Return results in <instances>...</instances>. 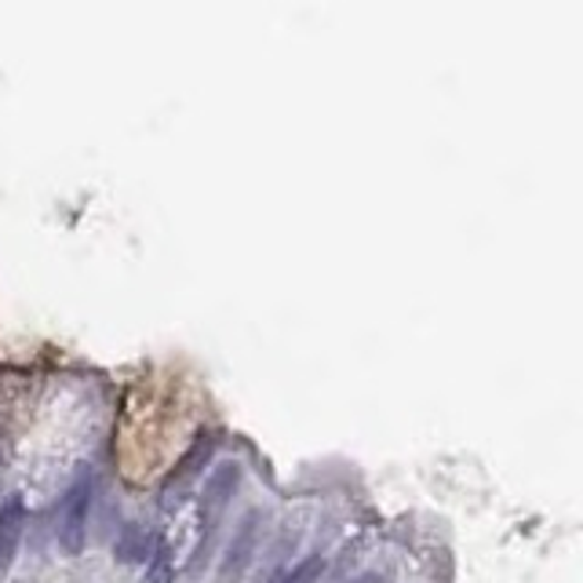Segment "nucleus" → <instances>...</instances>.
Returning a JSON list of instances; mask_svg holds the SVG:
<instances>
[{
	"label": "nucleus",
	"mask_w": 583,
	"mask_h": 583,
	"mask_svg": "<svg viewBox=\"0 0 583 583\" xmlns=\"http://www.w3.org/2000/svg\"><path fill=\"white\" fill-rule=\"evenodd\" d=\"M238 478H241V467L238 464H219V470L208 478L205 486V507H208V518H219V511L227 507V500L238 489Z\"/></svg>",
	"instance_id": "3"
},
{
	"label": "nucleus",
	"mask_w": 583,
	"mask_h": 583,
	"mask_svg": "<svg viewBox=\"0 0 583 583\" xmlns=\"http://www.w3.org/2000/svg\"><path fill=\"white\" fill-rule=\"evenodd\" d=\"M117 558L121 562H146V558H150V537H146L135 522L124 525L121 540H117Z\"/></svg>",
	"instance_id": "5"
},
{
	"label": "nucleus",
	"mask_w": 583,
	"mask_h": 583,
	"mask_svg": "<svg viewBox=\"0 0 583 583\" xmlns=\"http://www.w3.org/2000/svg\"><path fill=\"white\" fill-rule=\"evenodd\" d=\"M321 573H325V558H321V554H310V558H303V562L295 565L292 573L284 576L281 583H317Z\"/></svg>",
	"instance_id": "6"
},
{
	"label": "nucleus",
	"mask_w": 583,
	"mask_h": 583,
	"mask_svg": "<svg viewBox=\"0 0 583 583\" xmlns=\"http://www.w3.org/2000/svg\"><path fill=\"white\" fill-rule=\"evenodd\" d=\"M150 583H171V565H168V548H160L150 554Z\"/></svg>",
	"instance_id": "7"
},
{
	"label": "nucleus",
	"mask_w": 583,
	"mask_h": 583,
	"mask_svg": "<svg viewBox=\"0 0 583 583\" xmlns=\"http://www.w3.org/2000/svg\"><path fill=\"white\" fill-rule=\"evenodd\" d=\"M252 548H256V514H248L241 529H238V537H233L230 543V551H227V562H222V580H230V576H238L241 569L248 565V558H252Z\"/></svg>",
	"instance_id": "4"
},
{
	"label": "nucleus",
	"mask_w": 583,
	"mask_h": 583,
	"mask_svg": "<svg viewBox=\"0 0 583 583\" xmlns=\"http://www.w3.org/2000/svg\"><path fill=\"white\" fill-rule=\"evenodd\" d=\"M89 507H92V475H81L70 486L62 500V522H59V543L66 554H81L89 540Z\"/></svg>",
	"instance_id": "1"
},
{
	"label": "nucleus",
	"mask_w": 583,
	"mask_h": 583,
	"mask_svg": "<svg viewBox=\"0 0 583 583\" xmlns=\"http://www.w3.org/2000/svg\"><path fill=\"white\" fill-rule=\"evenodd\" d=\"M22 525H27V507H22V496L11 492L4 503H0V573L15 562L19 540H22Z\"/></svg>",
	"instance_id": "2"
}]
</instances>
